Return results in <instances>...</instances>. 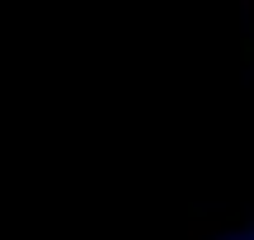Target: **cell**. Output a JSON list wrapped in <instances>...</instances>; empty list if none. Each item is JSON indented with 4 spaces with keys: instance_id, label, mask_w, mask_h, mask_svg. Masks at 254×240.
Returning <instances> with one entry per match:
<instances>
[{
    "instance_id": "obj_2",
    "label": "cell",
    "mask_w": 254,
    "mask_h": 240,
    "mask_svg": "<svg viewBox=\"0 0 254 240\" xmlns=\"http://www.w3.org/2000/svg\"><path fill=\"white\" fill-rule=\"evenodd\" d=\"M240 57L254 75V0H245V33H240Z\"/></svg>"
},
{
    "instance_id": "obj_1",
    "label": "cell",
    "mask_w": 254,
    "mask_h": 240,
    "mask_svg": "<svg viewBox=\"0 0 254 240\" xmlns=\"http://www.w3.org/2000/svg\"><path fill=\"white\" fill-rule=\"evenodd\" d=\"M189 240H254V212H231V217H189Z\"/></svg>"
}]
</instances>
